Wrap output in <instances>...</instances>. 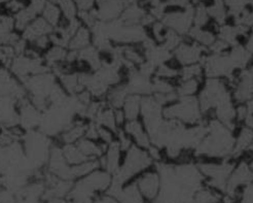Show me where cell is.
<instances>
[{
  "instance_id": "30",
  "label": "cell",
  "mask_w": 253,
  "mask_h": 203,
  "mask_svg": "<svg viewBox=\"0 0 253 203\" xmlns=\"http://www.w3.org/2000/svg\"><path fill=\"white\" fill-rule=\"evenodd\" d=\"M209 12H210V15L213 16L219 23H222L225 18L223 4L220 0H215V4L212 7H210Z\"/></svg>"
},
{
  "instance_id": "16",
  "label": "cell",
  "mask_w": 253,
  "mask_h": 203,
  "mask_svg": "<svg viewBox=\"0 0 253 203\" xmlns=\"http://www.w3.org/2000/svg\"><path fill=\"white\" fill-rule=\"evenodd\" d=\"M99 9L96 10L97 18L101 21H110L117 18L122 11V2L119 0H98Z\"/></svg>"
},
{
  "instance_id": "38",
  "label": "cell",
  "mask_w": 253,
  "mask_h": 203,
  "mask_svg": "<svg viewBox=\"0 0 253 203\" xmlns=\"http://www.w3.org/2000/svg\"><path fill=\"white\" fill-rule=\"evenodd\" d=\"M115 119H116V123L119 126L123 125L126 119V116H125V112L122 108H118V109H115Z\"/></svg>"
},
{
  "instance_id": "34",
  "label": "cell",
  "mask_w": 253,
  "mask_h": 203,
  "mask_svg": "<svg viewBox=\"0 0 253 203\" xmlns=\"http://www.w3.org/2000/svg\"><path fill=\"white\" fill-rule=\"evenodd\" d=\"M227 48H229V45L221 40H218L213 43V45L210 47V50L212 51L214 55H221V54H224Z\"/></svg>"
},
{
  "instance_id": "19",
  "label": "cell",
  "mask_w": 253,
  "mask_h": 203,
  "mask_svg": "<svg viewBox=\"0 0 253 203\" xmlns=\"http://www.w3.org/2000/svg\"><path fill=\"white\" fill-rule=\"evenodd\" d=\"M123 110L126 121L137 120L141 110V98L138 95H129L123 105Z\"/></svg>"
},
{
  "instance_id": "11",
  "label": "cell",
  "mask_w": 253,
  "mask_h": 203,
  "mask_svg": "<svg viewBox=\"0 0 253 203\" xmlns=\"http://www.w3.org/2000/svg\"><path fill=\"white\" fill-rule=\"evenodd\" d=\"M45 6V0H32L31 4L28 7L23 8L16 15L15 28L18 31H24L28 25L33 21L37 14L43 10Z\"/></svg>"
},
{
  "instance_id": "18",
  "label": "cell",
  "mask_w": 253,
  "mask_h": 203,
  "mask_svg": "<svg viewBox=\"0 0 253 203\" xmlns=\"http://www.w3.org/2000/svg\"><path fill=\"white\" fill-rule=\"evenodd\" d=\"M92 44V34L87 28L81 26L79 30L71 37L68 44V50L74 52H81L84 49L90 47Z\"/></svg>"
},
{
  "instance_id": "28",
  "label": "cell",
  "mask_w": 253,
  "mask_h": 203,
  "mask_svg": "<svg viewBox=\"0 0 253 203\" xmlns=\"http://www.w3.org/2000/svg\"><path fill=\"white\" fill-rule=\"evenodd\" d=\"M59 3L63 14H64V17L68 21L75 19V15H77V7H75V4L72 0H61Z\"/></svg>"
},
{
  "instance_id": "20",
  "label": "cell",
  "mask_w": 253,
  "mask_h": 203,
  "mask_svg": "<svg viewBox=\"0 0 253 203\" xmlns=\"http://www.w3.org/2000/svg\"><path fill=\"white\" fill-rule=\"evenodd\" d=\"M253 142V130L249 127H243L235 141L233 155H241L244 151L248 150Z\"/></svg>"
},
{
  "instance_id": "33",
  "label": "cell",
  "mask_w": 253,
  "mask_h": 203,
  "mask_svg": "<svg viewBox=\"0 0 253 203\" xmlns=\"http://www.w3.org/2000/svg\"><path fill=\"white\" fill-rule=\"evenodd\" d=\"M153 32H154V39L157 42L163 44L164 41H165V36H166V33H167V31H165V29H164L163 25L161 23H156L154 25Z\"/></svg>"
},
{
  "instance_id": "4",
  "label": "cell",
  "mask_w": 253,
  "mask_h": 203,
  "mask_svg": "<svg viewBox=\"0 0 253 203\" xmlns=\"http://www.w3.org/2000/svg\"><path fill=\"white\" fill-rule=\"evenodd\" d=\"M166 120H172L181 124H198L201 120L199 100L194 96L180 97L176 103L169 104L163 109Z\"/></svg>"
},
{
  "instance_id": "7",
  "label": "cell",
  "mask_w": 253,
  "mask_h": 203,
  "mask_svg": "<svg viewBox=\"0 0 253 203\" xmlns=\"http://www.w3.org/2000/svg\"><path fill=\"white\" fill-rule=\"evenodd\" d=\"M0 126L3 128L19 126L18 100L14 97H0Z\"/></svg>"
},
{
  "instance_id": "23",
  "label": "cell",
  "mask_w": 253,
  "mask_h": 203,
  "mask_svg": "<svg viewBox=\"0 0 253 203\" xmlns=\"http://www.w3.org/2000/svg\"><path fill=\"white\" fill-rule=\"evenodd\" d=\"M189 35H191L192 39L197 41L198 44L202 47L204 46L210 48L213 45V43L216 41L215 40V36L211 32L201 30L199 27H195L194 29L189 30Z\"/></svg>"
},
{
  "instance_id": "24",
  "label": "cell",
  "mask_w": 253,
  "mask_h": 203,
  "mask_svg": "<svg viewBox=\"0 0 253 203\" xmlns=\"http://www.w3.org/2000/svg\"><path fill=\"white\" fill-rule=\"evenodd\" d=\"M200 88L199 80H186L182 81L177 87V94L179 97H192L194 96Z\"/></svg>"
},
{
  "instance_id": "2",
  "label": "cell",
  "mask_w": 253,
  "mask_h": 203,
  "mask_svg": "<svg viewBox=\"0 0 253 203\" xmlns=\"http://www.w3.org/2000/svg\"><path fill=\"white\" fill-rule=\"evenodd\" d=\"M151 163V159L147 152L137 146H132L125 157L124 163L121 165L117 173L112 175V184L124 186L140 172L147 169Z\"/></svg>"
},
{
  "instance_id": "14",
  "label": "cell",
  "mask_w": 253,
  "mask_h": 203,
  "mask_svg": "<svg viewBox=\"0 0 253 203\" xmlns=\"http://www.w3.org/2000/svg\"><path fill=\"white\" fill-rule=\"evenodd\" d=\"M124 131L130 136L131 139H134L137 147L144 150L148 149L151 146L149 136L144 128V126L139 121H128V123L125 124Z\"/></svg>"
},
{
  "instance_id": "3",
  "label": "cell",
  "mask_w": 253,
  "mask_h": 203,
  "mask_svg": "<svg viewBox=\"0 0 253 203\" xmlns=\"http://www.w3.org/2000/svg\"><path fill=\"white\" fill-rule=\"evenodd\" d=\"M229 102H232V96L226 83L218 79H209L200 93L199 104L201 112L206 115L213 108L215 109Z\"/></svg>"
},
{
  "instance_id": "5",
  "label": "cell",
  "mask_w": 253,
  "mask_h": 203,
  "mask_svg": "<svg viewBox=\"0 0 253 203\" xmlns=\"http://www.w3.org/2000/svg\"><path fill=\"white\" fill-rule=\"evenodd\" d=\"M204 72L210 79H218L219 77H232L236 66L229 55H213L204 59Z\"/></svg>"
},
{
  "instance_id": "29",
  "label": "cell",
  "mask_w": 253,
  "mask_h": 203,
  "mask_svg": "<svg viewBox=\"0 0 253 203\" xmlns=\"http://www.w3.org/2000/svg\"><path fill=\"white\" fill-rule=\"evenodd\" d=\"M98 126V125H97ZM116 133L111 131L108 128H105V127L102 126H98V142L104 143L106 145H110L116 141Z\"/></svg>"
},
{
  "instance_id": "31",
  "label": "cell",
  "mask_w": 253,
  "mask_h": 203,
  "mask_svg": "<svg viewBox=\"0 0 253 203\" xmlns=\"http://www.w3.org/2000/svg\"><path fill=\"white\" fill-rule=\"evenodd\" d=\"M117 134H118L117 142L120 145L121 150L128 151L132 147V139L130 138V136L126 134L124 130H118Z\"/></svg>"
},
{
  "instance_id": "17",
  "label": "cell",
  "mask_w": 253,
  "mask_h": 203,
  "mask_svg": "<svg viewBox=\"0 0 253 203\" xmlns=\"http://www.w3.org/2000/svg\"><path fill=\"white\" fill-rule=\"evenodd\" d=\"M130 94L128 92V88L126 84H119L117 86H113L109 89L107 92L106 98L109 106L113 109L122 108L125 101Z\"/></svg>"
},
{
  "instance_id": "35",
  "label": "cell",
  "mask_w": 253,
  "mask_h": 203,
  "mask_svg": "<svg viewBox=\"0 0 253 203\" xmlns=\"http://www.w3.org/2000/svg\"><path fill=\"white\" fill-rule=\"evenodd\" d=\"M148 155L149 157L153 159V160H156V161H160L162 160V154H161V150L160 148L156 147V146H150L148 148Z\"/></svg>"
},
{
  "instance_id": "1",
  "label": "cell",
  "mask_w": 253,
  "mask_h": 203,
  "mask_svg": "<svg viewBox=\"0 0 253 203\" xmlns=\"http://www.w3.org/2000/svg\"><path fill=\"white\" fill-rule=\"evenodd\" d=\"M207 135L196 148L198 155L222 158L233 154L235 138L231 129L217 119H212L207 126Z\"/></svg>"
},
{
  "instance_id": "37",
  "label": "cell",
  "mask_w": 253,
  "mask_h": 203,
  "mask_svg": "<svg viewBox=\"0 0 253 203\" xmlns=\"http://www.w3.org/2000/svg\"><path fill=\"white\" fill-rule=\"evenodd\" d=\"M96 201L98 203H121L119 201V199H117L115 196H112V195L107 194V193L101 195Z\"/></svg>"
},
{
  "instance_id": "8",
  "label": "cell",
  "mask_w": 253,
  "mask_h": 203,
  "mask_svg": "<svg viewBox=\"0 0 253 203\" xmlns=\"http://www.w3.org/2000/svg\"><path fill=\"white\" fill-rule=\"evenodd\" d=\"M204 57V47L199 44H180L175 49V58L183 66L196 64Z\"/></svg>"
},
{
  "instance_id": "39",
  "label": "cell",
  "mask_w": 253,
  "mask_h": 203,
  "mask_svg": "<svg viewBox=\"0 0 253 203\" xmlns=\"http://www.w3.org/2000/svg\"><path fill=\"white\" fill-rule=\"evenodd\" d=\"M6 6L11 11H15V12L17 11V14H18L19 11H21L23 8H25L24 7V3L18 1V0H12V1H10Z\"/></svg>"
},
{
  "instance_id": "25",
  "label": "cell",
  "mask_w": 253,
  "mask_h": 203,
  "mask_svg": "<svg viewBox=\"0 0 253 203\" xmlns=\"http://www.w3.org/2000/svg\"><path fill=\"white\" fill-rule=\"evenodd\" d=\"M203 73H204L203 66L200 65L199 63H196V64L186 65L180 71L182 81H186V80H199L200 81Z\"/></svg>"
},
{
  "instance_id": "15",
  "label": "cell",
  "mask_w": 253,
  "mask_h": 203,
  "mask_svg": "<svg viewBox=\"0 0 253 203\" xmlns=\"http://www.w3.org/2000/svg\"><path fill=\"white\" fill-rule=\"evenodd\" d=\"M193 19L194 16L191 11L185 12V14L175 12V14L166 16V18L164 19V22L172 29H174L173 31H175L176 33H184L189 30Z\"/></svg>"
},
{
  "instance_id": "41",
  "label": "cell",
  "mask_w": 253,
  "mask_h": 203,
  "mask_svg": "<svg viewBox=\"0 0 253 203\" xmlns=\"http://www.w3.org/2000/svg\"><path fill=\"white\" fill-rule=\"evenodd\" d=\"M6 1H8V0H0V3H2V2H6Z\"/></svg>"
},
{
  "instance_id": "12",
  "label": "cell",
  "mask_w": 253,
  "mask_h": 203,
  "mask_svg": "<svg viewBox=\"0 0 253 203\" xmlns=\"http://www.w3.org/2000/svg\"><path fill=\"white\" fill-rule=\"evenodd\" d=\"M53 30L54 28L43 18H37L24 29L21 37L29 44L39 37L49 35Z\"/></svg>"
},
{
  "instance_id": "32",
  "label": "cell",
  "mask_w": 253,
  "mask_h": 203,
  "mask_svg": "<svg viewBox=\"0 0 253 203\" xmlns=\"http://www.w3.org/2000/svg\"><path fill=\"white\" fill-rule=\"evenodd\" d=\"M208 21V12L204 9L200 7L197 12H196V16H195V23H196V27H201V26H204V25L207 23Z\"/></svg>"
},
{
  "instance_id": "36",
  "label": "cell",
  "mask_w": 253,
  "mask_h": 203,
  "mask_svg": "<svg viewBox=\"0 0 253 203\" xmlns=\"http://www.w3.org/2000/svg\"><path fill=\"white\" fill-rule=\"evenodd\" d=\"M74 2L77 3L80 10H88L93 6L94 0H74Z\"/></svg>"
},
{
  "instance_id": "22",
  "label": "cell",
  "mask_w": 253,
  "mask_h": 203,
  "mask_svg": "<svg viewBox=\"0 0 253 203\" xmlns=\"http://www.w3.org/2000/svg\"><path fill=\"white\" fill-rule=\"evenodd\" d=\"M62 147V153L63 156H64L66 162L69 165H78L81 164L87 159L82 154V152L78 149V147L75 145H64L61 146Z\"/></svg>"
},
{
  "instance_id": "13",
  "label": "cell",
  "mask_w": 253,
  "mask_h": 203,
  "mask_svg": "<svg viewBox=\"0 0 253 203\" xmlns=\"http://www.w3.org/2000/svg\"><path fill=\"white\" fill-rule=\"evenodd\" d=\"M20 39L21 36L15 32V20L0 15V47H12Z\"/></svg>"
},
{
  "instance_id": "9",
  "label": "cell",
  "mask_w": 253,
  "mask_h": 203,
  "mask_svg": "<svg viewBox=\"0 0 253 203\" xmlns=\"http://www.w3.org/2000/svg\"><path fill=\"white\" fill-rule=\"evenodd\" d=\"M87 123L84 119L77 117L71 125H69L65 130H63L58 138V145H75L85 135Z\"/></svg>"
},
{
  "instance_id": "26",
  "label": "cell",
  "mask_w": 253,
  "mask_h": 203,
  "mask_svg": "<svg viewBox=\"0 0 253 203\" xmlns=\"http://www.w3.org/2000/svg\"><path fill=\"white\" fill-rule=\"evenodd\" d=\"M42 12H43V19L50 25V26L53 28L57 27L60 20V15H61L58 6H56L54 3H47L45 4Z\"/></svg>"
},
{
  "instance_id": "40",
  "label": "cell",
  "mask_w": 253,
  "mask_h": 203,
  "mask_svg": "<svg viewBox=\"0 0 253 203\" xmlns=\"http://www.w3.org/2000/svg\"><path fill=\"white\" fill-rule=\"evenodd\" d=\"M50 1H52V2H53V3H57V2H58V3H59V2H60V1H61V0H50Z\"/></svg>"
},
{
  "instance_id": "10",
  "label": "cell",
  "mask_w": 253,
  "mask_h": 203,
  "mask_svg": "<svg viewBox=\"0 0 253 203\" xmlns=\"http://www.w3.org/2000/svg\"><path fill=\"white\" fill-rule=\"evenodd\" d=\"M121 152L122 150L116 139L108 146L106 153L98 159L100 168L106 170L111 175L117 173L121 167Z\"/></svg>"
},
{
  "instance_id": "27",
  "label": "cell",
  "mask_w": 253,
  "mask_h": 203,
  "mask_svg": "<svg viewBox=\"0 0 253 203\" xmlns=\"http://www.w3.org/2000/svg\"><path fill=\"white\" fill-rule=\"evenodd\" d=\"M180 74V72L177 70L176 68H174L171 65L168 64H163L160 65L155 72V77L159 78V79H164V80H173L175 78L178 77Z\"/></svg>"
},
{
  "instance_id": "21",
  "label": "cell",
  "mask_w": 253,
  "mask_h": 203,
  "mask_svg": "<svg viewBox=\"0 0 253 203\" xmlns=\"http://www.w3.org/2000/svg\"><path fill=\"white\" fill-rule=\"evenodd\" d=\"M252 54L249 52V51L242 47V46H235L232 51L229 54L230 59L234 63V65L237 67H244L248 65L250 61Z\"/></svg>"
},
{
  "instance_id": "6",
  "label": "cell",
  "mask_w": 253,
  "mask_h": 203,
  "mask_svg": "<svg viewBox=\"0 0 253 203\" xmlns=\"http://www.w3.org/2000/svg\"><path fill=\"white\" fill-rule=\"evenodd\" d=\"M145 201L155 202L161 192V176L157 171L144 172L135 182Z\"/></svg>"
}]
</instances>
